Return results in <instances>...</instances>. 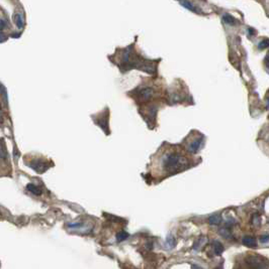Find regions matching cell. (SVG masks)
Listing matches in <instances>:
<instances>
[{
	"label": "cell",
	"instance_id": "6da1fadb",
	"mask_svg": "<svg viewBox=\"0 0 269 269\" xmlns=\"http://www.w3.org/2000/svg\"><path fill=\"white\" fill-rule=\"evenodd\" d=\"M189 165V161L185 156L178 152H170L167 153L162 159V167L163 170L169 174H175L180 170L185 169Z\"/></svg>",
	"mask_w": 269,
	"mask_h": 269
},
{
	"label": "cell",
	"instance_id": "7a4b0ae2",
	"mask_svg": "<svg viewBox=\"0 0 269 269\" xmlns=\"http://www.w3.org/2000/svg\"><path fill=\"white\" fill-rule=\"evenodd\" d=\"M245 263L249 269H267V260L259 255H249L245 258Z\"/></svg>",
	"mask_w": 269,
	"mask_h": 269
},
{
	"label": "cell",
	"instance_id": "3957f363",
	"mask_svg": "<svg viewBox=\"0 0 269 269\" xmlns=\"http://www.w3.org/2000/svg\"><path fill=\"white\" fill-rule=\"evenodd\" d=\"M29 166H31L33 169H35L36 172H38V174H43V172H44L45 170H47L48 167H49L48 163L43 160V159H35V160L29 165Z\"/></svg>",
	"mask_w": 269,
	"mask_h": 269
},
{
	"label": "cell",
	"instance_id": "277c9868",
	"mask_svg": "<svg viewBox=\"0 0 269 269\" xmlns=\"http://www.w3.org/2000/svg\"><path fill=\"white\" fill-rule=\"evenodd\" d=\"M153 94H154V92H153L152 88L144 87V88L140 89V91H139V93H138V96L140 97L141 100H143V101H147V100L151 99Z\"/></svg>",
	"mask_w": 269,
	"mask_h": 269
},
{
	"label": "cell",
	"instance_id": "5b68a950",
	"mask_svg": "<svg viewBox=\"0 0 269 269\" xmlns=\"http://www.w3.org/2000/svg\"><path fill=\"white\" fill-rule=\"evenodd\" d=\"M202 142H204V138L202 137L194 139V140L188 145V151L191 152V153H196L198 150H199V148L201 147Z\"/></svg>",
	"mask_w": 269,
	"mask_h": 269
},
{
	"label": "cell",
	"instance_id": "8992f818",
	"mask_svg": "<svg viewBox=\"0 0 269 269\" xmlns=\"http://www.w3.org/2000/svg\"><path fill=\"white\" fill-rule=\"evenodd\" d=\"M242 243H243V245L247 246V247H250V248L256 247V246H257L256 239H255L254 237H252V236H245V237H243Z\"/></svg>",
	"mask_w": 269,
	"mask_h": 269
},
{
	"label": "cell",
	"instance_id": "52a82bcc",
	"mask_svg": "<svg viewBox=\"0 0 269 269\" xmlns=\"http://www.w3.org/2000/svg\"><path fill=\"white\" fill-rule=\"evenodd\" d=\"M207 221L211 225H218L223 222V217L221 214H215L207 219Z\"/></svg>",
	"mask_w": 269,
	"mask_h": 269
},
{
	"label": "cell",
	"instance_id": "ba28073f",
	"mask_svg": "<svg viewBox=\"0 0 269 269\" xmlns=\"http://www.w3.org/2000/svg\"><path fill=\"white\" fill-rule=\"evenodd\" d=\"M213 250H215L216 255L220 256V255H222L223 251H224V246H223V244L220 241H215L213 242Z\"/></svg>",
	"mask_w": 269,
	"mask_h": 269
},
{
	"label": "cell",
	"instance_id": "9c48e42d",
	"mask_svg": "<svg viewBox=\"0 0 269 269\" xmlns=\"http://www.w3.org/2000/svg\"><path fill=\"white\" fill-rule=\"evenodd\" d=\"M175 244H176V241H175L174 237H173L172 235H168V237L166 238V241H165V247L167 248V249H172L175 246Z\"/></svg>",
	"mask_w": 269,
	"mask_h": 269
},
{
	"label": "cell",
	"instance_id": "30bf717a",
	"mask_svg": "<svg viewBox=\"0 0 269 269\" xmlns=\"http://www.w3.org/2000/svg\"><path fill=\"white\" fill-rule=\"evenodd\" d=\"M223 20H224L227 24H229V25H235V24H236V19H235L231 14H228V13H225V14L223 15Z\"/></svg>",
	"mask_w": 269,
	"mask_h": 269
},
{
	"label": "cell",
	"instance_id": "8fae6325",
	"mask_svg": "<svg viewBox=\"0 0 269 269\" xmlns=\"http://www.w3.org/2000/svg\"><path fill=\"white\" fill-rule=\"evenodd\" d=\"M13 20H14L15 24H16V26L18 27V28H20V29L23 28L24 24H23V20H22L21 15L18 14V13L14 14V16H13Z\"/></svg>",
	"mask_w": 269,
	"mask_h": 269
},
{
	"label": "cell",
	"instance_id": "7c38bea8",
	"mask_svg": "<svg viewBox=\"0 0 269 269\" xmlns=\"http://www.w3.org/2000/svg\"><path fill=\"white\" fill-rule=\"evenodd\" d=\"M180 4H181L182 6H184L186 9H188V10L190 11H194V12H196V9H195V6L193 5L191 2H189L188 0H180Z\"/></svg>",
	"mask_w": 269,
	"mask_h": 269
},
{
	"label": "cell",
	"instance_id": "4fadbf2b",
	"mask_svg": "<svg viewBox=\"0 0 269 269\" xmlns=\"http://www.w3.org/2000/svg\"><path fill=\"white\" fill-rule=\"evenodd\" d=\"M207 242V238L206 237H201V238H199L197 240V242H195L194 246H193V248H194L195 250H199L200 248L202 247L204 245H206Z\"/></svg>",
	"mask_w": 269,
	"mask_h": 269
},
{
	"label": "cell",
	"instance_id": "5bb4252c",
	"mask_svg": "<svg viewBox=\"0 0 269 269\" xmlns=\"http://www.w3.org/2000/svg\"><path fill=\"white\" fill-rule=\"evenodd\" d=\"M129 236L130 235L127 233V232H125V231H120V232H118V233L117 234V242H122V241H125V240H127V238H129Z\"/></svg>",
	"mask_w": 269,
	"mask_h": 269
},
{
	"label": "cell",
	"instance_id": "9a60e30c",
	"mask_svg": "<svg viewBox=\"0 0 269 269\" xmlns=\"http://www.w3.org/2000/svg\"><path fill=\"white\" fill-rule=\"evenodd\" d=\"M26 189L28 191H31L33 193H35V195H41V193H42V191H41V189H38V186H36L35 184H27Z\"/></svg>",
	"mask_w": 269,
	"mask_h": 269
},
{
	"label": "cell",
	"instance_id": "2e32d148",
	"mask_svg": "<svg viewBox=\"0 0 269 269\" xmlns=\"http://www.w3.org/2000/svg\"><path fill=\"white\" fill-rule=\"evenodd\" d=\"M259 49H267L268 47V40H262V42H260L258 45Z\"/></svg>",
	"mask_w": 269,
	"mask_h": 269
},
{
	"label": "cell",
	"instance_id": "e0dca14e",
	"mask_svg": "<svg viewBox=\"0 0 269 269\" xmlns=\"http://www.w3.org/2000/svg\"><path fill=\"white\" fill-rule=\"evenodd\" d=\"M6 40H7V37H6V35H3V32H0V42H6Z\"/></svg>",
	"mask_w": 269,
	"mask_h": 269
},
{
	"label": "cell",
	"instance_id": "ac0fdd59",
	"mask_svg": "<svg viewBox=\"0 0 269 269\" xmlns=\"http://www.w3.org/2000/svg\"><path fill=\"white\" fill-rule=\"evenodd\" d=\"M5 26H6V22H5V20H3V19H0V30H2V29H3Z\"/></svg>",
	"mask_w": 269,
	"mask_h": 269
},
{
	"label": "cell",
	"instance_id": "d6986e66",
	"mask_svg": "<svg viewBox=\"0 0 269 269\" xmlns=\"http://www.w3.org/2000/svg\"><path fill=\"white\" fill-rule=\"evenodd\" d=\"M268 239H269V237H268V235H265V236H263V237H261V242L262 243H267L268 242Z\"/></svg>",
	"mask_w": 269,
	"mask_h": 269
},
{
	"label": "cell",
	"instance_id": "ffe728a7",
	"mask_svg": "<svg viewBox=\"0 0 269 269\" xmlns=\"http://www.w3.org/2000/svg\"><path fill=\"white\" fill-rule=\"evenodd\" d=\"M2 121V110H1V106H0V122Z\"/></svg>",
	"mask_w": 269,
	"mask_h": 269
},
{
	"label": "cell",
	"instance_id": "44dd1931",
	"mask_svg": "<svg viewBox=\"0 0 269 269\" xmlns=\"http://www.w3.org/2000/svg\"><path fill=\"white\" fill-rule=\"evenodd\" d=\"M4 90H5V88H4L3 86L1 85V84H0V92H1V91H4Z\"/></svg>",
	"mask_w": 269,
	"mask_h": 269
},
{
	"label": "cell",
	"instance_id": "7402d4cb",
	"mask_svg": "<svg viewBox=\"0 0 269 269\" xmlns=\"http://www.w3.org/2000/svg\"><path fill=\"white\" fill-rule=\"evenodd\" d=\"M20 35H12V37H19Z\"/></svg>",
	"mask_w": 269,
	"mask_h": 269
}]
</instances>
